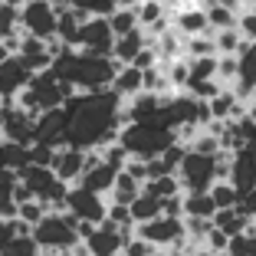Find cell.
<instances>
[{"mask_svg": "<svg viewBox=\"0 0 256 256\" xmlns=\"http://www.w3.org/2000/svg\"><path fill=\"white\" fill-rule=\"evenodd\" d=\"M217 207H214L210 194H184V220H214Z\"/></svg>", "mask_w": 256, "mask_h": 256, "instance_id": "obj_18", "label": "cell"}, {"mask_svg": "<svg viewBox=\"0 0 256 256\" xmlns=\"http://www.w3.org/2000/svg\"><path fill=\"white\" fill-rule=\"evenodd\" d=\"M236 33H240L246 43H256V10H240V16H236Z\"/></svg>", "mask_w": 256, "mask_h": 256, "instance_id": "obj_27", "label": "cell"}, {"mask_svg": "<svg viewBox=\"0 0 256 256\" xmlns=\"http://www.w3.org/2000/svg\"><path fill=\"white\" fill-rule=\"evenodd\" d=\"M207 194H210V200H214L217 210H234V207H240V194L234 190V184H230V181H217Z\"/></svg>", "mask_w": 256, "mask_h": 256, "instance_id": "obj_20", "label": "cell"}, {"mask_svg": "<svg viewBox=\"0 0 256 256\" xmlns=\"http://www.w3.org/2000/svg\"><path fill=\"white\" fill-rule=\"evenodd\" d=\"M76 50L89 56H112L115 50V33L108 26V20L102 16H89L79 30V40H76Z\"/></svg>", "mask_w": 256, "mask_h": 256, "instance_id": "obj_5", "label": "cell"}, {"mask_svg": "<svg viewBox=\"0 0 256 256\" xmlns=\"http://www.w3.org/2000/svg\"><path fill=\"white\" fill-rule=\"evenodd\" d=\"M230 89L243 106H250L256 98V43H246L240 50V56H236V82Z\"/></svg>", "mask_w": 256, "mask_h": 256, "instance_id": "obj_7", "label": "cell"}, {"mask_svg": "<svg viewBox=\"0 0 256 256\" xmlns=\"http://www.w3.org/2000/svg\"><path fill=\"white\" fill-rule=\"evenodd\" d=\"M174 30L181 33L184 40L204 36V33H210V26H207V14H204L200 7H194V4H188V7H181L178 14H174Z\"/></svg>", "mask_w": 256, "mask_h": 256, "instance_id": "obj_12", "label": "cell"}, {"mask_svg": "<svg viewBox=\"0 0 256 256\" xmlns=\"http://www.w3.org/2000/svg\"><path fill=\"white\" fill-rule=\"evenodd\" d=\"M76 10H82L86 16H102V20H108V16L115 14V4L112 0H69Z\"/></svg>", "mask_w": 256, "mask_h": 256, "instance_id": "obj_26", "label": "cell"}, {"mask_svg": "<svg viewBox=\"0 0 256 256\" xmlns=\"http://www.w3.org/2000/svg\"><path fill=\"white\" fill-rule=\"evenodd\" d=\"M56 23H60V14H56V7L46 4V0H26L20 7V26H23L26 36L53 43L56 40Z\"/></svg>", "mask_w": 256, "mask_h": 256, "instance_id": "obj_4", "label": "cell"}, {"mask_svg": "<svg viewBox=\"0 0 256 256\" xmlns=\"http://www.w3.org/2000/svg\"><path fill=\"white\" fill-rule=\"evenodd\" d=\"M10 56H14V50H10L7 43H0V66H4V62H7Z\"/></svg>", "mask_w": 256, "mask_h": 256, "instance_id": "obj_31", "label": "cell"}, {"mask_svg": "<svg viewBox=\"0 0 256 256\" xmlns=\"http://www.w3.org/2000/svg\"><path fill=\"white\" fill-rule=\"evenodd\" d=\"M144 194L158 197V200H171V197H181V181H178V174H171V178H154V181L144 184Z\"/></svg>", "mask_w": 256, "mask_h": 256, "instance_id": "obj_21", "label": "cell"}, {"mask_svg": "<svg viewBox=\"0 0 256 256\" xmlns=\"http://www.w3.org/2000/svg\"><path fill=\"white\" fill-rule=\"evenodd\" d=\"M200 256H220V253H200Z\"/></svg>", "mask_w": 256, "mask_h": 256, "instance_id": "obj_35", "label": "cell"}, {"mask_svg": "<svg viewBox=\"0 0 256 256\" xmlns=\"http://www.w3.org/2000/svg\"><path fill=\"white\" fill-rule=\"evenodd\" d=\"M112 92L122 98V102H132V98H138V96L144 92V76H142V69L122 66L118 72H115V79H112Z\"/></svg>", "mask_w": 256, "mask_h": 256, "instance_id": "obj_13", "label": "cell"}, {"mask_svg": "<svg viewBox=\"0 0 256 256\" xmlns=\"http://www.w3.org/2000/svg\"><path fill=\"white\" fill-rule=\"evenodd\" d=\"M40 256H76V253H40Z\"/></svg>", "mask_w": 256, "mask_h": 256, "instance_id": "obj_34", "label": "cell"}, {"mask_svg": "<svg viewBox=\"0 0 256 256\" xmlns=\"http://www.w3.org/2000/svg\"><path fill=\"white\" fill-rule=\"evenodd\" d=\"M33 240H36L40 250H50V253H72L79 246V234H76V220L62 214H46L36 226H33Z\"/></svg>", "mask_w": 256, "mask_h": 256, "instance_id": "obj_2", "label": "cell"}, {"mask_svg": "<svg viewBox=\"0 0 256 256\" xmlns=\"http://www.w3.org/2000/svg\"><path fill=\"white\" fill-rule=\"evenodd\" d=\"M214 46H217V56H240L246 40L236 30H224V33H214Z\"/></svg>", "mask_w": 256, "mask_h": 256, "instance_id": "obj_23", "label": "cell"}, {"mask_svg": "<svg viewBox=\"0 0 256 256\" xmlns=\"http://www.w3.org/2000/svg\"><path fill=\"white\" fill-rule=\"evenodd\" d=\"M86 164H89V151H79V148H56V158L50 164V171L60 178L62 184L72 188V181H82L86 174Z\"/></svg>", "mask_w": 256, "mask_h": 256, "instance_id": "obj_8", "label": "cell"}, {"mask_svg": "<svg viewBox=\"0 0 256 256\" xmlns=\"http://www.w3.org/2000/svg\"><path fill=\"white\" fill-rule=\"evenodd\" d=\"M240 207H243V214H246L250 220L256 217V188H253V190H250V194H246V197L240 200Z\"/></svg>", "mask_w": 256, "mask_h": 256, "instance_id": "obj_30", "label": "cell"}, {"mask_svg": "<svg viewBox=\"0 0 256 256\" xmlns=\"http://www.w3.org/2000/svg\"><path fill=\"white\" fill-rule=\"evenodd\" d=\"M243 7H250V10H256V0H243Z\"/></svg>", "mask_w": 256, "mask_h": 256, "instance_id": "obj_33", "label": "cell"}, {"mask_svg": "<svg viewBox=\"0 0 256 256\" xmlns=\"http://www.w3.org/2000/svg\"><path fill=\"white\" fill-rule=\"evenodd\" d=\"M214 226H217L224 236H240V234H246L250 230V217L243 214V207H234V210H217L214 214Z\"/></svg>", "mask_w": 256, "mask_h": 256, "instance_id": "obj_15", "label": "cell"}, {"mask_svg": "<svg viewBox=\"0 0 256 256\" xmlns=\"http://www.w3.org/2000/svg\"><path fill=\"white\" fill-rule=\"evenodd\" d=\"M128 214H132V224L142 226V224H151V220L164 217V207H161L158 197H151V194H144V190H142V197L128 207Z\"/></svg>", "mask_w": 256, "mask_h": 256, "instance_id": "obj_17", "label": "cell"}, {"mask_svg": "<svg viewBox=\"0 0 256 256\" xmlns=\"http://www.w3.org/2000/svg\"><path fill=\"white\" fill-rule=\"evenodd\" d=\"M178 181H181L184 194H207L217 184V161L207 154H197V151H188L178 168Z\"/></svg>", "mask_w": 256, "mask_h": 256, "instance_id": "obj_3", "label": "cell"}, {"mask_svg": "<svg viewBox=\"0 0 256 256\" xmlns=\"http://www.w3.org/2000/svg\"><path fill=\"white\" fill-rule=\"evenodd\" d=\"M171 4H178V0H171Z\"/></svg>", "mask_w": 256, "mask_h": 256, "instance_id": "obj_36", "label": "cell"}, {"mask_svg": "<svg viewBox=\"0 0 256 256\" xmlns=\"http://www.w3.org/2000/svg\"><path fill=\"white\" fill-rule=\"evenodd\" d=\"M0 256H40V246H36L33 236H16V240L10 243Z\"/></svg>", "mask_w": 256, "mask_h": 256, "instance_id": "obj_28", "label": "cell"}, {"mask_svg": "<svg viewBox=\"0 0 256 256\" xmlns=\"http://www.w3.org/2000/svg\"><path fill=\"white\" fill-rule=\"evenodd\" d=\"M108 26H112V33H115V36H125V33L142 30V23H138L135 7H132V10H115V14L108 16Z\"/></svg>", "mask_w": 256, "mask_h": 256, "instance_id": "obj_24", "label": "cell"}, {"mask_svg": "<svg viewBox=\"0 0 256 256\" xmlns=\"http://www.w3.org/2000/svg\"><path fill=\"white\" fill-rule=\"evenodd\" d=\"M188 66H190L188 82H210V79H217V56H197V60H188Z\"/></svg>", "mask_w": 256, "mask_h": 256, "instance_id": "obj_22", "label": "cell"}, {"mask_svg": "<svg viewBox=\"0 0 256 256\" xmlns=\"http://www.w3.org/2000/svg\"><path fill=\"white\" fill-rule=\"evenodd\" d=\"M174 142H178V135L171 132L168 122H135V125H125L118 135V144L128 151V158L138 161L161 158Z\"/></svg>", "mask_w": 256, "mask_h": 256, "instance_id": "obj_1", "label": "cell"}, {"mask_svg": "<svg viewBox=\"0 0 256 256\" xmlns=\"http://www.w3.org/2000/svg\"><path fill=\"white\" fill-rule=\"evenodd\" d=\"M122 253H125V256H154V246L144 243V240H138V236H132V240L122 246Z\"/></svg>", "mask_w": 256, "mask_h": 256, "instance_id": "obj_29", "label": "cell"}, {"mask_svg": "<svg viewBox=\"0 0 256 256\" xmlns=\"http://www.w3.org/2000/svg\"><path fill=\"white\" fill-rule=\"evenodd\" d=\"M30 79H33V72L26 69V62H23L20 56H10V60L0 66V98H4V102H16V96L30 86Z\"/></svg>", "mask_w": 256, "mask_h": 256, "instance_id": "obj_9", "label": "cell"}, {"mask_svg": "<svg viewBox=\"0 0 256 256\" xmlns=\"http://www.w3.org/2000/svg\"><path fill=\"white\" fill-rule=\"evenodd\" d=\"M4 4H7V7H16V10H20L23 4H26V0H4Z\"/></svg>", "mask_w": 256, "mask_h": 256, "instance_id": "obj_32", "label": "cell"}, {"mask_svg": "<svg viewBox=\"0 0 256 256\" xmlns=\"http://www.w3.org/2000/svg\"><path fill=\"white\" fill-rule=\"evenodd\" d=\"M207 14V26H210L214 33H224V30H236V14L234 10H226V7H210V10H204Z\"/></svg>", "mask_w": 256, "mask_h": 256, "instance_id": "obj_25", "label": "cell"}, {"mask_svg": "<svg viewBox=\"0 0 256 256\" xmlns=\"http://www.w3.org/2000/svg\"><path fill=\"white\" fill-rule=\"evenodd\" d=\"M135 14H138L142 30H151V26L164 23V0H138Z\"/></svg>", "mask_w": 256, "mask_h": 256, "instance_id": "obj_19", "label": "cell"}, {"mask_svg": "<svg viewBox=\"0 0 256 256\" xmlns=\"http://www.w3.org/2000/svg\"><path fill=\"white\" fill-rule=\"evenodd\" d=\"M106 210H108V207L102 204L98 194H92V190H86V188H69L66 214L76 220V224H92V226L106 224Z\"/></svg>", "mask_w": 256, "mask_h": 256, "instance_id": "obj_6", "label": "cell"}, {"mask_svg": "<svg viewBox=\"0 0 256 256\" xmlns=\"http://www.w3.org/2000/svg\"><path fill=\"white\" fill-rule=\"evenodd\" d=\"M181 236H184V220L174 217H158L138 226V240L151 243V246H168V243H178Z\"/></svg>", "mask_w": 256, "mask_h": 256, "instance_id": "obj_10", "label": "cell"}, {"mask_svg": "<svg viewBox=\"0 0 256 256\" xmlns=\"http://www.w3.org/2000/svg\"><path fill=\"white\" fill-rule=\"evenodd\" d=\"M144 46H148V33L144 30H135V33H125V36H115V50H112V60L118 66H132L138 60Z\"/></svg>", "mask_w": 256, "mask_h": 256, "instance_id": "obj_14", "label": "cell"}, {"mask_svg": "<svg viewBox=\"0 0 256 256\" xmlns=\"http://www.w3.org/2000/svg\"><path fill=\"white\" fill-rule=\"evenodd\" d=\"M142 190H144L142 181H135V178H132V174H125V171H118V178H115V188H112V204L132 207V204L142 197Z\"/></svg>", "mask_w": 256, "mask_h": 256, "instance_id": "obj_16", "label": "cell"}, {"mask_svg": "<svg viewBox=\"0 0 256 256\" xmlns=\"http://www.w3.org/2000/svg\"><path fill=\"white\" fill-rule=\"evenodd\" d=\"M226 181L234 184V190L240 194V200L256 188V161L250 158L246 151L234 154V168H230V178H226Z\"/></svg>", "mask_w": 256, "mask_h": 256, "instance_id": "obj_11", "label": "cell"}]
</instances>
